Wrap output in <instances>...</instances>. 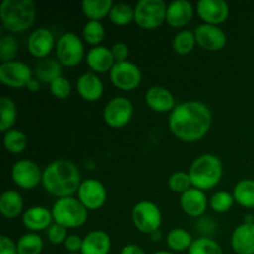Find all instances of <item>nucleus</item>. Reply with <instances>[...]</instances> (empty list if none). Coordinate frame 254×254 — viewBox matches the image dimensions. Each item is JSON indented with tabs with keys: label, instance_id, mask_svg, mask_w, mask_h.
<instances>
[{
	"label": "nucleus",
	"instance_id": "nucleus-1",
	"mask_svg": "<svg viewBox=\"0 0 254 254\" xmlns=\"http://www.w3.org/2000/svg\"><path fill=\"white\" fill-rule=\"evenodd\" d=\"M212 113L205 103L198 101L183 102L169 116V128L181 141L195 143L210 131Z\"/></svg>",
	"mask_w": 254,
	"mask_h": 254
},
{
	"label": "nucleus",
	"instance_id": "nucleus-2",
	"mask_svg": "<svg viewBox=\"0 0 254 254\" xmlns=\"http://www.w3.org/2000/svg\"><path fill=\"white\" fill-rule=\"evenodd\" d=\"M78 166L67 159L50 163L42 171V186L50 195L56 197H72L82 184Z\"/></svg>",
	"mask_w": 254,
	"mask_h": 254
},
{
	"label": "nucleus",
	"instance_id": "nucleus-3",
	"mask_svg": "<svg viewBox=\"0 0 254 254\" xmlns=\"http://www.w3.org/2000/svg\"><path fill=\"white\" fill-rule=\"evenodd\" d=\"M36 6L31 0H4L0 6V20L10 34L24 32L32 26Z\"/></svg>",
	"mask_w": 254,
	"mask_h": 254
},
{
	"label": "nucleus",
	"instance_id": "nucleus-4",
	"mask_svg": "<svg viewBox=\"0 0 254 254\" xmlns=\"http://www.w3.org/2000/svg\"><path fill=\"white\" fill-rule=\"evenodd\" d=\"M192 188L207 191L220 184L223 175V165L220 158L213 154L197 156L189 169Z\"/></svg>",
	"mask_w": 254,
	"mask_h": 254
},
{
	"label": "nucleus",
	"instance_id": "nucleus-5",
	"mask_svg": "<svg viewBox=\"0 0 254 254\" xmlns=\"http://www.w3.org/2000/svg\"><path fill=\"white\" fill-rule=\"evenodd\" d=\"M54 223L64 228H78L87 222L88 210L79 202L78 198L62 197L57 198L51 208Z\"/></svg>",
	"mask_w": 254,
	"mask_h": 254
},
{
	"label": "nucleus",
	"instance_id": "nucleus-6",
	"mask_svg": "<svg viewBox=\"0 0 254 254\" xmlns=\"http://www.w3.org/2000/svg\"><path fill=\"white\" fill-rule=\"evenodd\" d=\"M166 9L163 0H140L134 7V22L141 29H156L166 20Z\"/></svg>",
	"mask_w": 254,
	"mask_h": 254
},
{
	"label": "nucleus",
	"instance_id": "nucleus-7",
	"mask_svg": "<svg viewBox=\"0 0 254 254\" xmlns=\"http://www.w3.org/2000/svg\"><path fill=\"white\" fill-rule=\"evenodd\" d=\"M56 59L62 66L76 67L84 57V45L78 35L66 32L56 41Z\"/></svg>",
	"mask_w": 254,
	"mask_h": 254
},
{
	"label": "nucleus",
	"instance_id": "nucleus-8",
	"mask_svg": "<svg viewBox=\"0 0 254 254\" xmlns=\"http://www.w3.org/2000/svg\"><path fill=\"white\" fill-rule=\"evenodd\" d=\"M131 220L136 230L146 235H151L159 231L163 222V216L158 205L151 201H140L134 206Z\"/></svg>",
	"mask_w": 254,
	"mask_h": 254
},
{
	"label": "nucleus",
	"instance_id": "nucleus-9",
	"mask_svg": "<svg viewBox=\"0 0 254 254\" xmlns=\"http://www.w3.org/2000/svg\"><path fill=\"white\" fill-rule=\"evenodd\" d=\"M133 103L126 97H116L106 104L103 111V119L111 128L119 129L129 124L133 118Z\"/></svg>",
	"mask_w": 254,
	"mask_h": 254
},
{
	"label": "nucleus",
	"instance_id": "nucleus-10",
	"mask_svg": "<svg viewBox=\"0 0 254 254\" xmlns=\"http://www.w3.org/2000/svg\"><path fill=\"white\" fill-rule=\"evenodd\" d=\"M34 71L21 61H10L0 64V81L10 88H26L34 78Z\"/></svg>",
	"mask_w": 254,
	"mask_h": 254
},
{
	"label": "nucleus",
	"instance_id": "nucleus-11",
	"mask_svg": "<svg viewBox=\"0 0 254 254\" xmlns=\"http://www.w3.org/2000/svg\"><path fill=\"white\" fill-rule=\"evenodd\" d=\"M109 76L112 83L122 91H133L141 83V71L136 64L129 61L116 62Z\"/></svg>",
	"mask_w": 254,
	"mask_h": 254
},
{
	"label": "nucleus",
	"instance_id": "nucleus-12",
	"mask_svg": "<svg viewBox=\"0 0 254 254\" xmlns=\"http://www.w3.org/2000/svg\"><path fill=\"white\" fill-rule=\"evenodd\" d=\"M11 178L15 185L22 190H32L42 183V171L35 161L22 159L12 166Z\"/></svg>",
	"mask_w": 254,
	"mask_h": 254
},
{
	"label": "nucleus",
	"instance_id": "nucleus-13",
	"mask_svg": "<svg viewBox=\"0 0 254 254\" xmlns=\"http://www.w3.org/2000/svg\"><path fill=\"white\" fill-rule=\"evenodd\" d=\"M77 198L88 211H97L106 203L107 190L99 180L86 179L77 191Z\"/></svg>",
	"mask_w": 254,
	"mask_h": 254
},
{
	"label": "nucleus",
	"instance_id": "nucleus-14",
	"mask_svg": "<svg viewBox=\"0 0 254 254\" xmlns=\"http://www.w3.org/2000/svg\"><path fill=\"white\" fill-rule=\"evenodd\" d=\"M196 10L203 24L216 26H220L230 16V6L225 0H200Z\"/></svg>",
	"mask_w": 254,
	"mask_h": 254
},
{
	"label": "nucleus",
	"instance_id": "nucleus-15",
	"mask_svg": "<svg viewBox=\"0 0 254 254\" xmlns=\"http://www.w3.org/2000/svg\"><path fill=\"white\" fill-rule=\"evenodd\" d=\"M196 42L207 51H220L227 44L226 32L220 26L201 24L195 29Z\"/></svg>",
	"mask_w": 254,
	"mask_h": 254
},
{
	"label": "nucleus",
	"instance_id": "nucleus-16",
	"mask_svg": "<svg viewBox=\"0 0 254 254\" xmlns=\"http://www.w3.org/2000/svg\"><path fill=\"white\" fill-rule=\"evenodd\" d=\"M56 47L55 36L46 27L34 30L27 39V50L36 59H46Z\"/></svg>",
	"mask_w": 254,
	"mask_h": 254
},
{
	"label": "nucleus",
	"instance_id": "nucleus-17",
	"mask_svg": "<svg viewBox=\"0 0 254 254\" xmlns=\"http://www.w3.org/2000/svg\"><path fill=\"white\" fill-rule=\"evenodd\" d=\"M208 205H210V201L207 200L205 191L198 190L196 188H191L180 197L181 208L190 217H201L206 212Z\"/></svg>",
	"mask_w": 254,
	"mask_h": 254
},
{
	"label": "nucleus",
	"instance_id": "nucleus-18",
	"mask_svg": "<svg viewBox=\"0 0 254 254\" xmlns=\"http://www.w3.org/2000/svg\"><path fill=\"white\" fill-rule=\"evenodd\" d=\"M52 212L44 206H32L22 213V225L30 232H40L49 230L52 225Z\"/></svg>",
	"mask_w": 254,
	"mask_h": 254
},
{
	"label": "nucleus",
	"instance_id": "nucleus-19",
	"mask_svg": "<svg viewBox=\"0 0 254 254\" xmlns=\"http://www.w3.org/2000/svg\"><path fill=\"white\" fill-rule=\"evenodd\" d=\"M145 102L149 108L156 113H171L176 107L173 93L161 86L149 88L145 93Z\"/></svg>",
	"mask_w": 254,
	"mask_h": 254
},
{
	"label": "nucleus",
	"instance_id": "nucleus-20",
	"mask_svg": "<svg viewBox=\"0 0 254 254\" xmlns=\"http://www.w3.org/2000/svg\"><path fill=\"white\" fill-rule=\"evenodd\" d=\"M77 93L81 96L82 99L87 102H97L104 92L103 82L101 81L96 73L87 72L82 74L76 83Z\"/></svg>",
	"mask_w": 254,
	"mask_h": 254
},
{
	"label": "nucleus",
	"instance_id": "nucleus-21",
	"mask_svg": "<svg viewBox=\"0 0 254 254\" xmlns=\"http://www.w3.org/2000/svg\"><path fill=\"white\" fill-rule=\"evenodd\" d=\"M86 62L89 68L96 73L111 72L116 64L113 55H112V50L106 46H101V45L89 50L88 54L86 55Z\"/></svg>",
	"mask_w": 254,
	"mask_h": 254
},
{
	"label": "nucleus",
	"instance_id": "nucleus-22",
	"mask_svg": "<svg viewBox=\"0 0 254 254\" xmlns=\"http://www.w3.org/2000/svg\"><path fill=\"white\" fill-rule=\"evenodd\" d=\"M193 7L186 0H176L170 2L166 9V20L170 26L184 27L192 20Z\"/></svg>",
	"mask_w": 254,
	"mask_h": 254
},
{
	"label": "nucleus",
	"instance_id": "nucleus-23",
	"mask_svg": "<svg viewBox=\"0 0 254 254\" xmlns=\"http://www.w3.org/2000/svg\"><path fill=\"white\" fill-rule=\"evenodd\" d=\"M232 250L237 254H254V223H242L231 237Z\"/></svg>",
	"mask_w": 254,
	"mask_h": 254
},
{
	"label": "nucleus",
	"instance_id": "nucleus-24",
	"mask_svg": "<svg viewBox=\"0 0 254 254\" xmlns=\"http://www.w3.org/2000/svg\"><path fill=\"white\" fill-rule=\"evenodd\" d=\"M112 247L111 237L104 231H92L83 238L81 254H109Z\"/></svg>",
	"mask_w": 254,
	"mask_h": 254
},
{
	"label": "nucleus",
	"instance_id": "nucleus-25",
	"mask_svg": "<svg viewBox=\"0 0 254 254\" xmlns=\"http://www.w3.org/2000/svg\"><path fill=\"white\" fill-rule=\"evenodd\" d=\"M62 64L57 59L46 57L40 60L34 68V76L40 83L51 84L56 78L61 77Z\"/></svg>",
	"mask_w": 254,
	"mask_h": 254
},
{
	"label": "nucleus",
	"instance_id": "nucleus-26",
	"mask_svg": "<svg viewBox=\"0 0 254 254\" xmlns=\"http://www.w3.org/2000/svg\"><path fill=\"white\" fill-rule=\"evenodd\" d=\"M24 210L21 195L15 190H6L0 197V213L5 218H16Z\"/></svg>",
	"mask_w": 254,
	"mask_h": 254
},
{
	"label": "nucleus",
	"instance_id": "nucleus-27",
	"mask_svg": "<svg viewBox=\"0 0 254 254\" xmlns=\"http://www.w3.org/2000/svg\"><path fill=\"white\" fill-rule=\"evenodd\" d=\"M113 5L112 0H84L82 2V10L91 21H99L109 15Z\"/></svg>",
	"mask_w": 254,
	"mask_h": 254
},
{
	"label": "nucleus",
	"instance_id": "nucleus-28",
	"mask_svg": "<svg viewBox=\"0 0 254 254\" xmlns=\"http://www.w3.org/2000/svg\"><path fill=\"white\" fill-rule=\"evenodd\" d=\"M17 118L16 104L9 97L0 98V131L11 130Z\"/></svg>",
	"mask_w": 254,
	"mask_h": 254
},
{
	"label": "nucleus",
	"instance_id": "nucleus-29",
	"mask_svg": "<svg viewBox=\"0 0 254 254\" xmlns=\"http://www.w3.org/2000/svg\"><path fill=\"white\" fill-rule=\"evenodd\" d=\"M233 198L235 202L246 208H254V180L240 181L233 189Z\"/></svg>",
	"mask_w": 254,
	"mask_h": 254
},
{
	"label": "nucleus",
	"instance_id": "nucleus-30",
	"mask_svg": "<svg viewBox=\"0 0 254 254\" xmlns=\"http://www.w3.org/2000/svg\"><path fill=\"white\" fill-rule=\"evenodd\" d=\"M193 243L192 236L184 228H174L166 237V245L174 252H184L190 250Z\"/></svg>",
	"mask_w": 254,
	"mask_h": 254
},
{
	"label": "nucleus",
	"instance_id": "nucleus-31",
	"mask_svg": "<svg viewBox=\"0 0 254 254\" xmlns=\"http://www.w3.org/2000/svg\"><path fill=\"white\" fill-rule=\"evenodd\" d=\"M16 247L19 254H41L44 250V241L37 233L29 232L17 240Z\"/></svg>",
	"mask_w": 254,
	"mask_h": 254
},
{
	"label": "nucleus",
	"instance_id": "nucleus-32",
	"mask_svg": "<svg viewBox=\"0 0 254 254\" xmlns=\"http://www.w3.org/2000/svg\"><path fill=\"white\" fill-rule=\"evenodd\" d=\"M109 20L117 26H126L134 21V7L126 2L114 4L109 12Z\"/></svg>",
	"mask_w": 254,
	"mask_h": 254
},
{
	"label": "nucleus",
	"instance_id": "nucleus-33",
	"mask_svg": "<svg viewBox=\"0 0 254 254\" xmlns=\"http://www.w3.org/2000/svg\"><path fill=\"white\" fill-rule=\"evenodd\" d=\"M4 146L11 154H21L27 146V136L17 129L4 133Z\"/></svg>",
	"mask_w": 254,
	"mask_h": 254
},
{
	"label": "nucleus",
	"instance_id": "nucleus-34",
	"mask_svg": "<svg viewBox=\"0 0 254 254\" xmlns=\"http://www.w3.org/2000/svg\"><path fill=\"white\" fill-rule=\"evenodd\" d=\"M196 36L191 30H183L178 32L173 40V49L179 55H188L195 49Z\"/></svg>",
	"mask_w": 254,
	"mask_h": 254
},
{
	"label": "nucleus",
	"instance_id": "nucleus-35",
	"mask_svg": "<svg viewBox=\"0 0 254 254\" xmlns=\"http://www.w3.org/2000/svg\"><path fill=\"white\" fill-rule=\"evenodd\" d=\"M104 35H106V30H104L103 24L101 21H91L89 20L84 25L83 31H82L84 41L89 45H93V47L99 46V44L103 41Z\"/></svg>",
	"mask_w": 254,
	"mask_h": 254
},
{
	"label": "nucleus",
	"instance_id": "nucleus-36",
	"mask_svg": "<svg viewBox=\"0 0 254 254\" xmlns=\"http://www.w3.org/2000/svg\"><path fill=\"white\" fill-rule=\"evenodd\" d=\"M189 254H223L222 248L216 241L208 237H200L193 240Z\"/></svg>",
	"mask_w": 254,
	"mask_h": 254
},
{
	"label": "nucleus",
	"instance_id": "nucleus-37",
	"mask_svg": "<svg viewBox=\"0 0 254 254\" xmlns=\"http://www.w3.org/2000/svg\"><path fill=\"white\" fill-rule=\"evenodd\" d=\"M17 52H19V44H17L16 37L11 34L2 35L1 40H0V60H1V64L14 61Z\"/></svg>",
	"mask_w": 254,
	"mask_h": 254
},
{
	"label": "nucleus",
	"instance_id": "nucleus-38",
	"mask_svg": "<svg viewBox=\"0 0 254 254\" xmlns=\"http://www.w3.org/2000/svg\"><path fill=\"white\" fill-rule=\"evenodd\" d=\"M233 202H235V198H233L232 193L227 192V191H217L211 196L210 207L215 212L226 213L232 208Z\"/></svg>",
	"mask_w": 254,
	"mask_h": 254
},
{
	"label": "nucleus",
	"instance_id": "nucleus-39",
	"mask_svg": "<svg viewBox=\"0 0 254 254\" xmlns=\"http://www.w3.org/2000/svg\"><path fill=\"white\" fill-rule=\"evenodd\" d=\"M168 185L171 191L183 195L184 192L190 190L192 184H191V179H190V175H189V173L178 171V173H174L173 175L169 178Z\"/></svg>",
	"mask_w": 254,
	"mask_h": 254
},
{
	"label": "nucleus",
	"instance_id": "nucleus-40",
	"mask_svg": "<svg viewBox=\"0 0 254 254\" xmlns=\"http://www.w3.org/2000/svg\"><path fill=\"white\" fill-rule=\"evenodd\" d=\"M50 92H51L52 96L56 97V98L66 99L72 92L71 82L64 76L59 77V78H56L51 84H50Z\"/></svg>",
	"mask_w": 254,
	"mask_h": 254
},
{
	"label": "nucleus",
	"instance_id": "nucleus-41",
	"mask_svg": "<svg viewBox=\"0 0 254 254\" xmlns=\"http://www.w3.org/2000/svg\"><path fill=\"white\" fill-rule=\"evenodd\" d=\"M67 237H68L67 228L62 227L57 223H52L51 227L47 230V238L52 245H62L66 242Z\"/></svg>",
	"mask_w": 254,
	"mask_h": 254
},
{
	"label": "nucleus",
	"instance_id": "nucleus-42",
	"mask_svg": "<svg viewBox=\"0 0 254 254\" xmlns=\"http://www.w3.org/2000/svg\"><path fill=\"white\" fill-rule=\"evenodd\" d=\"M112 55L116 62H124L127 61L129 56V47L124 42H117L112 46Z\"/></svg>",
	"mask_w": 254,
	"mask_h": 254
},
{
	"label": "nucleus",
	"instance_id": "nucleus-43",
	"mask_svg": "<svg viewBox=\"0 0 254 254\" xmlns=\"http://www.w3.org/2000/svg\"><path fill=\"white\" fill-rule=\"evenodd\" d=\"M64 248L68 251V253H81L82 245H83V238L78 235H68L66 242L64 243Z\"/></svg>",
	"mask_w": 254,
	"mask_h": 254
},
{
	"label": "nucleus",
	"instance_id": "nucleus-44",
	"mask_svg": "<svg viewBox=\"0 0 254 254\" xmlns=\"http://www.w3.org/2000/svg\"><path fill=\"white\" fill-rule=\"evenodd\" d=\"M0 254H19L16 243L7 236H0Z\"/></svg>",
	"mask_w": 254,
	"mask_h": 254
},
{
	"label": "nucleus",
	"instance_id": "nucleus-45",
	"mask_svg": "<svg viewBox=\"0 0 254 254\" xmlns=\"http://www.w3.org/2000/svg\"><path fill=\"white\" fill-rule=\"evenodd\" d=\"M121 254H146L145 251L136 245H127L122 248Z\"/></svg>",
	"mask_w": 254,
	"mask_h": 254
},
{
	"label": "nucleus",
	"instance_id": "nucleus-46",
	"mask_svg": "<svg viewBox=\"0 0 254 254\" xmlns=\"http://www.w3.org/2000/svg\"><path fill=\"white\" fill-rule=\"evenodd\" d=\"M26 89H29L30 92H37L40 89V82L36 78H32L26 86Z\"/></svg>",
	"mask_w": 254,
	"mask_h": 254
},
{
	"label": "nucleus",
	"instance_id": "nucleus-47",
	"mask_svg": "<svg viewBox=\"0 0 254 254\" xmlns=\"http://www.w3.org/2000/svg\"><path fill=\"white\" fill-rule=\"evenodd\" d=\"M245 223H254V217H253V215H246V217H245Z\"/></svg>",
	"mask_w": 254,
	"mask_h": 254
},
{
	"label": "nucleus",
	"instance_id": "nucleus-48",
	"mask_svg": "<svg viewBox=\"0 0 254 254\" xmlns=\"http://www.w3.org/2000/svg\"><path fill=\"white\" fill-rule=\"evenodd\" d=\"M151 237H153V240L154 241H156V240H160V237H161V235H160V231H156V232H154V233H151Z\"/></svg>",
	"mask_w": 254,
	"mask_h": 254
},
{
	"label": "nucleus",
	"instance_id": "nucleus-49",
	"mask_svg": "<svg viewBox=\"0 0 254 254\" xmlns=\"http://www.w3.org/2000/svg\"><path fill=\"white\" fill-rule=\"evenodd\" d=\"M154 254H174V253L168 252V251H159V252H155Z\"/></svg>",
	"mask_w": 254,
	"mask_h": 254
},
{
	"label": "nucleus",
	"instance_id": "nucleus-50",
	"mask_svg": "<svg viewBox=\"0 0 254 254\" xmlns=\"http://www.w3.org/2000/svg\"><path fill=\"white\" fill-rule=\"evenodd\" d=\"M67 254H81V253H67Z\"/></svg>",
	"mask_w": 254,
	"mask_h": 254
}]
</instances>
